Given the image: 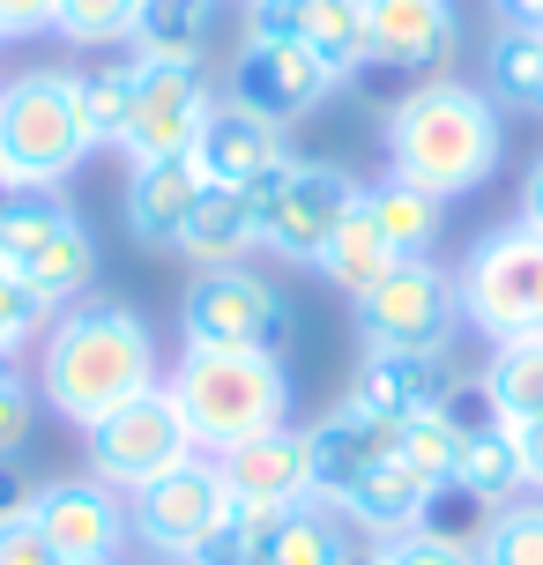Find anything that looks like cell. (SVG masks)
<instances>
[{
    "instance_id": "6da1fadb",
    "label": "cell",
    "mask_w": 543,
    "mask_h": 565,
    "mask_svg": "<svg viewBox=\"0 0 543 565\" xmlns=\"http://www.w3.org/2000/svg\"><path fill=\"white\" fill-rule=\"evenodd\" d=\"M38 402L53 409L60 424L89 431L97 417H113L119 402L164 387V365H157V335L135 306L119 298H75V306L53 312V328L38 335Z\"/></svg>"
},
{
    "instance_id": "7a4b0ae2",
    "label": "cell",
    "mask_w": 543,
    "mask_h": 565,
    "mask_svg": "<svg viewBox=\"0 0 543 565\" xmlns=\"http://www.w3.org/2000/svg\"><path fill=\"white\" fill-rule=\"evenodd\" d=\"M380 149H387V179H402L432 201H461L499 171L507 135H499V105L477 83L432 75V83H417L409 97L387 105Z\"/></svg>"
},
{
    "instance_id": "3957f363",
    "label": "cell",
    "mask_w": 543,
    "mask_h": 565,
    "mask_svg": "<svg viewBox=\"0 0 543 565\" xmlns=\"http://www.w3.org/2000/svg\"><path fill=\"white\" fill-rule=\"evenodd\" d=\"M164 387L194 431V454L209 461L290 424V372L276 350H187Z\"/></svg>"
},
{
    "instance_id": "277c9868",
    "label": "cell",
    "mask_w": 543,
    "mask_h": 565,
    "mask_svg": "<svg viewBox=\"0 0 543 565\" xmlns=\"http://www.w3.org/2000/svg\"><path fill=\"white\" fill-rule=\"evenodd\" d=\"M83 157H97L83 67H23L0 83V164L23 194H53Z\"/></svg>"
},
{
    "instance_id": "5b68a950",
    "label": "cell",
    "mask_w": 543,
    "mask_h": 565,
    "mask_svg": "<svg viewBox=\"0 0 543 565\" xmlns=\"http://www.w3.org/2000/svg\"><path fill=\"white\" fill-rule=\"evenodd\" d=\"M461 328H477L485 342L543 335V231L536 224H499L485 231L455 268Z\"/></svg>"
},
{
    "instance_id": "8992f818",
    "label": "cell",
    "mask_w": 543,
    "mask_h": 565,
    "mask_svg": "<svg viewBox=\"0 0 543 565\" xmlns=\"http://www.w3.org/2000/svg\"><path fill=\"white\" fill-rule=\"evenodd\" d=\"M0 268L45 306H75L97 282V238L60 194H15L0 209Z\"/></svg>"
},
{
    "instance_id": "52a82bcc",
    "label": "cell",
    "mask_w": 543,
    "mask_h": 565,
    "mask_svg": "<svg viewBox=\"0 0 543 565\" xmlns=\"http://www.w3.org/2000/svg\"><path fill=\"white\" fill-rule=\"evenodd\" d=\"M260 194V246L268 254L298 260V268H313L320 254H328V238L343 231V216L358 209V179L336 164H313V157H290V164H276L268 179L254 186Z\"/></svg>"
},
{
    "instance_id": "ba28073f",
    "label": "cell",
    "mask_w": 543,
    "mask_h": 565,
    "mask_svg": "<svg viewBox=\"0 0 543 565\" xmlns=\"http://www.w3.org/2000/svg\"><path fill=\"white\" fill-rule=\"evenodd\" d=\"M83 454H89V477L113 483L119 499H127V491L157 483L164 469L194 461V431H187V417H179L172 387H149V395L119 402L113 417L89 424V431H83Z\"/></svg>"
},
{
    "instance_id": "9c48e42d",
    "label": "cell",
    "mask_w": 543,
    "mask_h": 565,
    "mask_svg": "<svg viewBox=\"0 0 543 565\" xmlns=\"http://www.w3.org/2000/svg\"><path fill=\"white\" fill-rule=\"evenodd\" d=\"M350 306H358L365 350H455V335H461L455 276H447L432 254L395 260V268L372 282L365 298H350Z\"/></svg>"
},
{
    "instance_id": "30bf717a",
    "label": "cell",
    "mask_w": 543,
    "mask_h": 565,
    "mask_svg": "<svg viewBox=\"0 0 543 565\" xmlns=\"http://www.w3.org/2000/svg\"><path fill=\"white\" fill-rule=\"evenodd\" d=\"M187 350H268L284 335V290L254 268H209L179 298Z\"/></svg>"
},
{
    "instance_id": "8fae6325",
    "label": "cell",
    "mask_w": 543,
    "mask_h": 565,
    "mask_svg": "<svg viewBox=\"0 0 543 565\" xmlns=\"http://www.w3.org/2000/svg\"><path fill=\"white\" fill-rule=\"evenodd\" d=\"M224 513H231L224 469H216L209 454H194V461L164 469L157 483L127 491V536L142 543V551H157L164 565H179L209 529H216V521H224Z\"/></svg>"
},
{
    "instance_id": "7c38bea8",
    "label": "cell",
    "mask_w": 543,
    "mask_h": 565,
    "mask_svg": "<svg viewBox=\"0 0 543 565\" xmlns=\"http://www.w3.org/2000/svg\"><path fill=\"white\" fill-rule=\"evenodd\" d=\"M216 105V89L201 75V60H149L135 75V105H127V135L119 149L142 164V157H187L201 135V119Z\"/></svg>"
},
{
    "instance_id": "4fadbf2b",
    "label": "cell",
    "mask_w": 543,
    "mask_h": 565,
    "mask_svg": "<svg viewBox=\"0 0 543 565\" xmlns=\"http://www.w3.org/2000/svg\"><path fill=\"white\" fill-rule=\"evenodd\" d=\"M216 469H224L231 513H246V521H276V513L320 507L313 499V447H306L298 424H276V431H260L246 447L216 454Z\"/></svg>"
},
{
    "instance_id": "5bb4252c",
    "label": "cell",
    "mask_w": 543,
    "mask_h": 565,
    "mask_svg": "<svg viewBox=\"0 0 543 565\" xmlns=\"http://www.w3.org/2000/svg\"><path fill=\"white\" fill-rule=\"evenodd\" d=\"M30 521H38V536L60 551V565H89V558H119V543H127V499H119L113 483L83 477H45L30 483Z\"/></svg>"
},
{
    "instance_id": "9a60e30c",
    "label": "cell",
    "mask_w": 543,
    "mask_h": 565,
    "mask_svg": "<svg viewBox=\"0 0 543 565\" xmlns=\"http://www.w3.org/2000/svg\"><path fill=\"white\" fill-rule=\"evenodd\" d=\"M336 89H343V75H336L328 60H313L306 45H268V38H246V45H238V60H231V97H238L246 113H268L276 127L320 113Z\"/></svg>"
},
{
    "instance_id": "2e32d148",
    "label": "cell",
    "mask_w": 543,
    "mask_h": 565,
    "mask_svg": "<svg viewBox=\"0 0 543 565\" xmlns=\"http://www.w3.org/2000/svg\"><path fill=\"white\" fill-rule=\"evenodd\" d=\"M461 53V15L455 0H365V60L402 67V75H447Z\"/></svg>"
},
{
    "instance_id": "e0dca14e",
    "label": "cell",
    "mask_w": 543,
    "mask_h": 565,
    "mask_svg": "<svg viewBox=\"0 0 543 565\" xmlns=\"http://www.w3.org/2000/svg\"><path fill=\"white\" fill-rule=\"evenodd\" d=\"M246 38L306 45L336 75L365 67V0H246Z\"/></svg>"
},
{
    "instance_id": "ac0fdd59",
    "label": "cell",
    "mask_w": 543,
    "mask_h": 565,
    "mask_svg": "<svg viewBox=\"0 0 543 565\" xmlns=\"http://www.w3.org/2000/svg\"><path fill=\"white\" fill-rule=\"evenodd\" d=\"M194 164L209 186H260L276 164H290V127L268 113H246L238 97H216L194 135Z\"/></svg>"
},
{
    "instance_id": "d6986e66",
    "label": "cell",
    "mask_w": 543,
    "mask_h": 565,
    "mask_svg": "<svg viewBox=\"0 0 543 565\" xmlns=\"http://www.w3.org/2000/svg\"><path fill=\"white\" fill-rule=\"evenodd\" d=\"M350 402H365L372 417H387V424L447 409L455 402V358L447 350H365Z\"/></svg>"
},
{
    "instance_id": "ffe728a7",
    "label": "cell",
    "mask_w": 543,
    "mask_h": 565,
    "mask_svg": "<svg viewBox=\"0 0 543 565\" xmlns=\"http://www.w3.org/2000/svg\"><path fill=\"white\" fill-rule=\"evenodd\" d=\"M306 447H313V499H320V507H336L372 461L395 454V424L372 417L365 402H343V409H328L320 424H306Z\"/></svg>"
},
{
    "instance_id": "44dd1931",
    "label": "cell",
    "mask_w": 543,
    "mask_h": 565,
    "mask_svg": "<svg viewBox=\"0 0 543 565\" xmlns=\"http://www.w3.org/2000/svg\"><path fill=\"white\" fill-rule=\"evenodd\" d=\"M201 164H194V149L187 157H142V164L127 171V231L142 238V246H157V254H172L179 246V231H187V216H194V201H201Z\"/></svg>"
},
{
    "instance_id": "7402d4cb",
    "label": "cell",
    "mask_w": 543,
    "mask_h": 565,
    "mask_svg": "<svg viewBox=\"0 0 543 565\" xmlns=\"http://www.w3.org/2000/svg\"><path fill=\"white\" fill-rule=\"evenodd\" d=\"M432 507H439V483H432L425 469H409L402 454L372 461L365 477H358V483L343 491V499H336L343 529H365L372 543H380V536H395V529H425Z\"/></svg>"
},
{
    "instance_id": "603a6c76",
    "label": "cell",
    "mask_w": 543,
    "mask_h": 565,
    "mask_svg": "<svg viewBox=\"0 0 543 565\" xmlns=\"http://www.w3.org/2000/svg\"><path fill=\"white\" fill-rule=\"evenodd\" d=\"M254 246H260V194L254 186H201V201H194V216H187L172 254L194 276H209V268H246Z\"/></svg>"
},
{
    "instance_id": "cb8c5ba5",
    "label": "cell",
    "mask_w": 543,
    "mask_h": 565,
    "mask_svg": "<svg viewBox=\"0 0 543 565\" xmlns=\"http://www.w3.org/2000/svg\"><path fill=\"white\" fill-rule=\"evenodd\" d=\"M447 491H461L469 507H507V499H521L529 483H521V447H514V424H499L485 409V395H477V417H461V447H455V477H447Z\"/></svg>"
},
{
    "instance_id": "d4e9b609",
    "label": "cell",
    "mask_w": 543,
    "mask_h": 565,
    "mask_svg": "<svg viewBox=\"0 0 543 565\" xmlns=\"http://www.w3.org/2000/svg\"><path fill=\"white\" fill-rule=\"evenodd\" d=\"M358 543H350L343 513L336 507H298V513H276L254 529V558L246 565H350Z\"/></svg>"
},
{
    "instance_id": "484cf974",
    "label": "cell",
    "mask_w": 543,
    "mask_h": 565,
    "mask_svg": "<svg viewBox=\"0 0 543 565\" xmlns=\"http://www.w3.org/2000/svg\"><path fill=\"white\" fill-rule=\"evenodd\" d=\"M477 395L499 424H529L543 417V335H514L491 342L485 372H477Z\"/></svg>"
},
{
    "instance_id": "4316f807",
    "label": "cell",
    "mask_w": 543,
    "mask_h": 565,
    "mask_svg": "<svg viewBox=\"0 0 543 565\" xmlns=\"http://www.w3.org/2000/svg\"><path fill=\"white\" fill-rule=\"evenodd\" d=\"M358 209L380 224V238H387L402 260L432 254V246H439V231H447V201L417 194V186H402V179H372L365 194H358Z\"/></svg>"
},
{
    "instance_id": "83f0119b",
    "label": "cell",
    "mask_w": 543,
    "mask_h": 565,
    "mask_svg": "<svg viewBox=\"0 0 543 565\" xmlns=\"http://www.w3.org/2000/svg\"><path fill=\"white\" fill-rule=\"evenodd\" d=\"M485 97L514 105V113H543V30H499L485 53Z\"/></svg>"
},
{
    "instance_id": "f1b7e54d",
    "label": "cell",
    "mask_w": 543,
    "mask_h": 565,
    "mask_svg": "<svg viewBox=\"0 0 543 565\" xmlns=\"http://www.w3.org/2000/svg\"><path fill=\"white\" fill-rule=\"evenodd\" d=\"M395 246H387V238H380V224H372L365 209H350L343 216V231H336V238H328V254L313 260L320 276L336 282V290H343V298H365L372 282L387 276V268H395Z\"/></svg>"
},
{
    "instance_id": "f546056e",
    "label": "cell",
    "mask_w": 543,
    "mask_h": 565,
    "mask_svg": "<svg viewBox=\"0 0 543 565\" xmlns=\"http://www.w3.org/2000/svg\"><path fill=\"white\" fill-rule=\"evenodd\" d=\"M209 30H216V0H142L135 53H149V60H201Z\"/></svg>"
},
{
    "instance_id": "4dcf8cb0",
    "label": "cell",
    "mask_w": 543,
    "mask_h": 565,
    "mask_svg": "<svg viewBox=\"0 0 543 565\" xmlns=\"http://www.w3.org/2000/svg\"><path fill=\"white\" fill-rule=\"evenodd\" d=\"M135 75H142V53H135V45H127L119 60H105V67H89V75H83V105H89V135H97V149H119V135H127Z\"/></svg>"
},
{
    "instance_id": "1f68e13d",
    "label": "cell",
    "mask_w": 543,
    "mask_h": 565,
    "mask_svg": "<svg viewBox=\"0 0 543 565\" xmlns=\"http://www.w3.org/2000/svg\"><path fill=\"white\" fill-rule=\"evenodd\" d=\"M135 23H142V0H60L53 30L67 45H135Z\"/></svg>"
},
{
    "instance_id": "d6a6232c",
    "label": "cell",
    "mask_w": 543,
    "mask_h": 565,
    "mask_svg": "<svg viewBox=\"0 0 543 565\" xmlns=\"http://www.w3.org/2000/svg\"><path fill=\"white\" fill-rule=\"evenodd\" d=\"M455 447H461L455 402H447V409H425V417H409V424H395V454L409 461V469H425L439 491H447V477H455Z\"/></svg>"
},
{
    "instance_id": "836d02e7",
    "label": "cell",
    "mask_w": 543,
    "mask_h": 565,
    "mask_svg": "<svg viewBox=\"0 0 543 565\" xmlns=\"http://www.w3.org/2000/svg\"><path fill=\"white\" fill-rule=\"evenodd\" d=\"M491 565H543V499L521 491L485 521V543H477Z\"/></svg>"
},
{
    "instance_id": "e575fe53",
    "label": "cell",
    "mask_w": 543,
    "mask_h": 565,
    "mask_svg": "<svg viewBox=\"0 0 543 565\" xmlns=\"http://www.w3.org/2000/svg\"><path fill=\"white\" fill-rule=\"evenodd\" d=\"M372 565H477V543L455 529H395V536L372 543Z\"/></svg>"
},
{
    "instance_id": "d590c367",
    "label": "cell",
    "mask_w": 543,
    "mask_h": 565,
    "mask_svg": "<svg viewBox=\"0 0 543 565\" xmlns=\"http://www.w3.org/2000/svg\"><path fill=\"white\" fill-rule=\"evenodd\" d=\"M53 312L30 282H15L8 268H0V358H23V350H38V335L53 328Z\"/></svg>"
},
{
    "instance_id": "8d00e7d4",
    "label": "cell",
    "mask_w": 543,
    "mask_h": 565,
    "mask_svg": "<svg viewBox=\"0 0 543 565\" xmlns=\"http://www.w3.org/2000/svg\"><path fill=\"white\" fill-rule=\"evenodd\" d=\"M30 424H38V387L23 380L15 358H0V461L30 447Z\"/></svg>"
},
{
    "instance_id": "74e56055",
    "label": "cell",
    "mask_w": 543,
    "mask_h": 565,
    "mask_svg": "<svg viewBox=\"0 0 543 565\" xmlns=\"http://www.w3.org/2000/svg\"><path fill=\"white\" fill-rule=\"evenodd\" d=\"M254 529H260V521L224 513V521H216V529H209V536H201L179 565H246V558H254Z\"/></svg>"
},
{
    "instance_id": "f35d334b",
    "label": "cell",
    "mask_w": 543,
    "mask_h": 565,
    "mask_svg": "<svg viewBox=\"0 0 543 565\" xmlns=\"http://www.w3.org/2000/svg\"><path fill=\"white\" fill-rule=\"evenodd\" d=\"M0 565H60V551L38 536L30 513H15V521H0Z\"/></svg>"
},
{
    "instance_id": "ab89813d",
    "label": "cell",
    "mask_w": 543,
    "mask_h": 565,
    "mask_svg": "<svg viewBox=\"0 0 543 565\" xmlns=\"http://www.w3.org/2000/svg\"><path fill=\"white\" fill-rule=\"evenodd\" d=\"M60 0H0V38H45Z\"/></svg>"
},
{
    "instance_id": "60d3db41",
    "label": "cell",
    "mask_w": 543,
    "mask_h": 565,
    "mask_svg": "<svg viewBox=\"0 0 543 565\" xmlns=\"http://www.w3.org/2000/svg\"><path fill=\"white\" fill-rule=\"evenodd\" d=\"M514 447H521V483L543 499V417H529V424H514Z\"/></svg>"
},
{
    "instance_id": "b9f144b4",
    "label": "cell",
    "mask_w": 543,
    "mask_h": 565,
    "mask_svg": "<svg viewBox=\"0 0 543 565\" xmlns=\"http://www.w3.org/2000/svg\"><path fill=\"white\" fill-rule=\"evenodd\" d=\"M521 224L543 231V157H529V171H521Z\"/></svg>"
},
{
    "instance_id": "7bdbcfd3",
    "label": "cell",
    "mask_w": 543,
    "mask_h": 565,
    "mask_svg": "<svg viewBox=\"0 0 543 565\" xmlns=\"http://www.w3.org/2000/svg\"><path fill=\"white\" fill-rule=\"evenodd\" d=\"M15 513H30V483L15 469H0V521H15Z\"/></svg>"
},
{
    "instance_id": "ee69618b",
    "label": "cell",
    "mask_w": 543,
    "mask_h": 565,
    "mask_svg": "<svg viewBox=\"0 0 543 565\" xmlns=\"http://www.w3.org/2000/svg\"><path fill=\"white\" fill-rule=\"evenodd\" d=\"M499 15L514 30H543V0H499Z\"/></svg>"
},
{
    "instance_id": "f6af8a7d",
    "label": "cell",
    "mask_w": 543,
    "mask_h": 565,
    "mask_svg": "<svg viewBox=\"0 0 543 565\" xmlns=\"http://www.w3.org/2000/svg\"><path fill=\"white\" fill-rule=\"evenodd\" d=\"M23 194V186H15V179H8V164H0V209H8V201Z\"/></svg>"
},
{
    "instance_id": "bcb514c9",
    "label": "cell",
    "mask_w": 543,
    "mask_h": 565,
    "mask_svg": "<svg viewBox=\"0 0 543 565\" xmlns=\"http://www.w3.org/2000/svg\"><path fill=\"white\" fill-rule=\"evenodd\" d=\"M350 565H372V551H358V558H350Z\"/></svg>"
},
{
    "instance_id": "7dc6e473",
    "label": "cell",
    "mask_w": 543,
    "mask_h": 565,
    "mask_svg": "<svg viewBox=\"0 0 543 565\" xmlns=\"http://www.w3.org/2000/svg\"><path fill=\"white\" fill-rule=\"evenodd\" d=\"M89 565H119V558H89Z\"/></svg>"
},
{
    "instance_id": "c3c4849f",
    "label": "cell",
    "mask_w": 543,
    "mask_h": 565,
    "mask_svg": "<svg viewBox=\"0 0 543 565\" xmlns=\"http://www.w3.org/2000/svg\"><path fill=\"white\" fill-rule=\"evenodd\" d=\"M477 565H491V558H485V551H477Z\"/></svg>"
}]
</instances>
